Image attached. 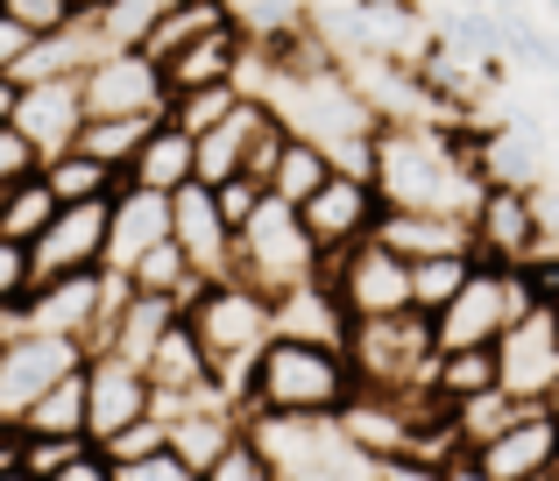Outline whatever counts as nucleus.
I'll return each instance as SVG.
<instances>
[{"label":"nucleus","mask_w":559,"mask_h":481,"mask_svg":"<svg viewBox=\"0 0 559 481\" xmlns=\"http://www.w3.org/2000/svg\"><path fill=\"white\" fill-rule=\"evenodd\" d=\"M319 276H326V284L341 290L347 318L418 312V304H411V262L396 255V248H382L376 235H369V241H355V248H333V255L319 262Z\"/></svg>","instance_id":"nucleus-6"},{"label":"nucleus","mask_w":559,"mask_h":481,"mask_svg":"<svg viewBox=\"0 0 559 481\" xmlns=\"http://www.w3.org/2000/svg\"><path fill=\"white\" fill-rule=\"evenodd\" d=\"M22 432H85V369H71L64 383L50 389V397L28 404Z\"/></svg>","instance_id":"nucleus-35"},{"label":"nucleus","mask_w":559,"mask_h":481,"mask_svg":"<svg viewBox=\"0 0 559 481\" xmlns=\"http://www.w3.org/2000/svg\"><path fill=\"white\" fill-rule=\"evenodd\" d=\"M227 22H241V8H234V0H185V8H164V22L150 28V43H142V50H150L156 64H170L178 50H191L199 36H213V28H227Z\"/></svg>","instance_id":"nucleus-25"},{"label":"nucleus","mask_w":559,"mask_h":481,"mask_svg":"<svg viewBox=\"0 0 559 481\" xmlns=\"http://www.w3.org/2000/svg\"><path fill=\"white\" fill-rule=\"evenodd\" d=\"M79 8H85V14H93V8H107V0H79Z\"/></svg>","instance_id":"nucleus-55"},{"label":"nucleus","mask_w":559,"mask_h":481,"mask_svg":"<svg viewBox=\"0 0 559 481\" xmlns=\"http://www.w3.org/2000/svg\"><path fill=\"white\" fill-rule=\"evenodd\" d=\"M57 213H64V199H57V192H50V178L36 170V178H22V184H8V192H0V235L28 248V241L43 235V227L57 220Z\"/></svg>","instance_id":"nucleus-27"},{"label":"nucleus","mask_w":559,"mask_h":481,"mask_svg":"<svg viewBox=\"0 0 559 481\" xmlns=\"http://www.w3.org/2000/svg\"><path fill=\"white\" fill-rule=\"evenodd\" d=\"M178 312H185L178 298H156V290H135V298L121 304V318L107 326V347H114V354H128V361H142V369H150V347H156V340L170 333V318H178ZM93 354H99V347H93Z\"/></svg>","instance_id":"nucleus-24"},{"label":"nucleus","mask_w":559,"mask_h":481,"mask_svg":"<svg viewBox=\"0 0 559 481\" xmlns=\"http://www.w3.org/2000/svg\"><path fill=\"white\" fill-rule=\"evenodd\" d=\"M538 220H546V241L559 248V184H538Z\"/></svg>","instance_id":"nucleus-49"},{"label":"nucleus","mask_w":559,"mask_h":481,"mask_svg":"<svg viewBox=\"0 0 559 481\" xmlns=\"http://www.w3.org/2000/svg\"><path fill=\"white\" fill-rule=\"evenodd\" d=\"M276 333L284 340H319V347H347V333H355V318H347L341 290L326 284V276H305V284L276 290Z\"/></svg>","instance_id":"nucleus-18"},{"label":"nucleus","mask_w":559,"mask_h":481,"mask_svg":"<svg viewBox=\"0 0 559 481\" xmlns=\"http://www.w3.org/2000/svg\"><path fill=\"white\" fill-rule=\"evenodd\" d=\"M361 389L347 347H319V340H284L276 333L255 361V383H248V418L276 411V418H333L347 397Z\"/></svg>","instance_id":"nucleus-2"},{"label":"nucleus","mask_w":559,"mask_h":481,"mask_svg":"<svg viewBox=\"0 0 559 481\" xmlns=\"http://www.w3.org/2000/svg\"><path fill=\"white\" fill-rule=\"evenodd\" d=\"M156 22H164V0H107V8H93V28L107 50H142Z\"/></svg>","instance_id":"nucleus-34"},{"label":"nucleus","mask_w":559,"mask_h":481,"mask_svg":"<svg viewBox=\"0 0 559 481\" xmlns=\"http://www.w3.org/2000/svg\"><path fill=\"white\" fill-rule=\"evenodd\" d=\"M489 8H496V14H524V0H489Z\"/></svg>","instance_id":"nucleus-52"},{"label":"nucleus","mask_w":559,"mask_h":481,"mask_svg":"<svg viewBox=\"0 0 559 481\" xmlns=\"http://www.w3.org/2000/svg\"><path fill=\"white\" fill-rule=\"evenodd\" d=\"M475 227V255L481 262H532L546 255V220H538V192H518V184H489L481 206L467 213Z\"/></svg>","instance_id":"nucleus-11"},{"label":"nucleus","mask_w":559,"mask_h":481,"mask_svg":"<svg viewBox=\"0 0 559 481\" xmlns=\"http://www.w3.org/2000/svg\"><path fill=\"white\" fill-rule=\"evenodd\" d=\"M150 375H156V411H178V404L205 397V389H219V383H213V354H205V340L191 333L185 312L170 318V333L150 347Z\"/></svg>","instance_id":"nucleus-16"},{"label":"nucleus","mask_w":559,"mask_h":481,"mask_svg":"<svg viewBox=\"0 0 559 481\" xmlns=\"http://www.w3.org/2000/svg\"><path fill=\"white\" fill-rule=\"evenodd\" d=\"M170 113V107H164ZM164 113H85V128H79V149L85 156H99V164H114L128 178V164H135V149L156 135V121Z\"/></svg>","instance_id":"nucleus-26"},{"label":"nucleus","mask_w":559,"mask_h":481,"mask_svg":"<svg viewBox=\"0 0 559 481\" xmlns=\"http://www.w3.org/2000/svg\"><path fill=\"white\" fill-rule=\"evenodd\" d=\"M156 446H170V418H164V411H150L142 425H128L121 440H107L99 454H107L114 468H121V460H142V454H156Z\"/></svg>","instance_id":"nucleus-41"},{"label":"nucleus","mask_w":559,"mask_h":481,"mask_svg":"<svg viewBox=\"0 0 559 481\" xmlns=\"http://www.w3.org/2000/svg\"><path fill=\"white\" fill-rule=\"evenodd\" d=\"M170 241L185 248V262L205 276V284L234 276V227H227V213H219L213 184L191 178L185 192H170Z\"/></svg>","instance_id":"nucleus-14"},{"label":"nucleus","mask_w":559,"mask_h":481,"mask_svg":"<svg viewBox=\"0 0 559 481\" xmlns=\"http://www.w3.org/2000/svg\"><path fill=\"white\" fill-rule=\"evenodd\" d=\"M156 241H170V192L121 184L114 192V227H107V269H135Z\"/></svg>","instance_id":"nucleus-20"},{"label":"nucleus","mask_w":559,"mask_h":481,"mask_svg":"<svg viewBox=\"0 0 559 481\" xmlns=\"http://www.w3.org/2000/svg\"><path fill=\"white\" fill-rule=\"evenodd\" d=\"M43 178H50V192L64 199V206H79V199H114V192L128 184L114 164H99V156H85V149L50 156V164H43Z\"/></svg>","instance_id":"nucleus-29"},{"label":"nucleus","mask_w":559,"mask_h":481,"mask_svg":"<svg viewBox=\"0 0 559 481\" xmlns=\"http://www.w3.org/2000/svg\"><path fill=\"white\" fill-rule=\"evenodd\" d=\"M347 361H355L361 389H418V383H432L439 333H432L425 312L355 318V333H347Z\"/></svg>","instance_id":"nucleus-4"},{"label":"nucleus","mask_w":559,"mask_h":481,"mask_svg":"<svg viewBox=\"0 0 559 481\" xmlns=\"http://www.w3.org/2000/svg\"><path fill=\"white\" fill-rule=\"evenodd\" d=\"M114 481H205V468H191L178 446H156V454H142V460H121Z\"/></svg>","instance_id":"nucleus-40"},{"label":"nucleus","mask_w":559,"mask_h":481,"mask_svg":"<svg viewBox=\"0 0 559 481\" xmlns=\"http://www.w3.org/2000/svg\"><path fill=\"white\" fill-rule=\"evenodd\" d=\"M128 276H135V290H156V298H178V304H191V298L205 290V276L185 262V248H178V241H156Z\"/></svg>","instance_id":"nucleus-32"},{"label":"nucleus","mask_w":559,"mask_h":481,"mask_svg":"<svg viewBox=\"0 0 559 481\" xmlns=\"http://www.w3.org/2000/svg\"><path fill=\"white\" fill-rule=\"evenodd\" d=\"M496 375L518 404H546L559 383V312L532 304L524 318H510L503 340H496Z\"/></svg>","instance_id":"nucleus-9"},{"label":"nucleus","mask_w":559,"mask_h":481,"mask_svg":"<svg viewBox=\"0 0 559 481\" xmlns=\"http://www.w3.org/2000/svg\"><path fill=\"white\" fill-rule=\"evenodd\" d=\"M36 170H43L36 142H28L14 121H0V192H8V184H22V178H36Z\"/></svg>","instance_id":"nucleus-42"},{"label":"nucleus","mask_w":559,"mask_h":481,"mask_svg":"<svg viewBox=\"0 0 559 481\" xmlns=\"http://www.w3.org/2000/svg\"><path fill=\"white\" fill-rule=\"evenodd\" d=\"M546 404H552V411H559V383H552V397H546Z\"/></svg>","instance_id":"nucleus-57"},{"label":"nucleus","mask_w":559,"mask_h":481,"mask_svg":"<svg viewBox=\"0 0 559 481\" xmlns=\"http://www.w3.org/2000/svg\"><path fill=\"white\" fill-rule=\"evenodd\" d=\"M0 14L22 22L28 36H57V28H71L85 8H79V0H0Z\"/></svg>","instance_id":"nucleus-39"},{"label":"nucleus","mask_w":559,"mask_h":481,"mask_svg":"<svg viewBox=\"0 0 559 481\" xmlns=\"http://www.w3.org/2000/svg\"><path fill=\"white\" fill-rule=\"evenodd\" d=\"M14 107H22V79H8V71H0V121H14Z\"/></svg>","instance_id":"nucleus-50"},{"label":"nucleus","mask_w":559,"mask_h":481,"mask_svg":"<svg viewBox=\"0 0 559 481\" xmlns=\"http://www.w3.org/2000/svg\"><path fill=\"white\" fill-rule=\"evenodd\" d=\"M50 481H114V460H107V454H99V446H93V454H79V460H71V468H57Z\"/></svg>","instance_id":"nucleus-48"},{"label":"nucleus","mask_w":559,"mask_h":481,"mask_svg":"<svg viewBox=\"0 0 559 481\" xmlns=\"http://www.w3.org/2000/svg\"><path fill=\"white\" fill-rule=\"evenodd\" d=\"M475 248H453V255H425V262H411V304H418L425 318L432 312H447L453 304V290L467 284V276H475Z\"/></svg>","instance_id":"nucleus-30"},{"label":"nucleus","mask_w":559,"mask_h":481,"mask_svg":"<svg viewBox=\"0 0 559 481\" xmlns=\"http://www.w3.org/2000/svg\"><path fill=\"white\" fill-rule=\"evenodd\" d=\"M475 164H481L489 184H518V192H538V184H546V149H538L532 135H518V128H503V121L481 128Z\"/></svg>","instance_id":"nucleus-23"},{"label":"nucleus","mask_w":559,"mask_h":481,"mask_svg":"<svg viewBox=\"0 0 559 481\" xmlns=\"http://www.w3.org/2000/svg\"><path fill=\"white\" fill-rule=\"evenodd\" d=\"M107 227H114V199H79V206H64L28 241V276H36V284H57V276L107 269Z\"/></svg>","instance_id":"nucleus-8"},{"label":"nucleus","mask_w":559,"mask_h":481,"mask_svg":"<svg viewBox=\"0 0 559 481\" xmlns=\"http://www.w3.org/2000/svg\"><path fill=\"white\" fill-rule=\"evenodd\" d=\"M447 8H489V0H447Z\"/></svg>","instance_id":"nucleus-54"},{"label":"nucleus","mask_w":559,"mask_h":481,"mask_svg":"<svg viewBox=\"0 0 559 481\" xmlns=\"http://www.w3.org/2000/svg\"><path fill=\"white\" fill-rule=\"evenodd\" d=\"M79 454H93L85 432H22V468L36 474V481H50L57 468H71Z\"/></svg>","instance_id":"nucleus-36"},{"label":"nucleus","mask_w":559,"mask_h":481,"mask_svg":"<svg viewBox=\"0 0 559 481\" xmlns=\"http://www.w3.org/2000/svg\"><path fill=\"white\" fill-rule=\"evenodd\" d=\"M191 178H199V135L164 113V121H156V135L142 142L135 164H128V184H150V192H185Z\"/></svg>","instance_id":"nucleus-22"},{"label":"nucleus","mask_w":559,"mask_h":481,"mask_svg":"<svg viewBox=\"0 0 559 481\" xmlns=\"http://www.w3.org/2000/svg\"><path fill=\"white\" fill-rule=\"evenodd\" d=\"M14 128L36 142V156L79 149V128H85V85L79 79H43V85H22V107H14Z\"/></svg>","instance_id":"nucleus-15"},{"label":"nucleus","mask_w":559,"mask_h":481,"mask_svg":"<svg viewBox=\"0 0 559 481\" xmlns=\"http://www.w3.org/2000/svg\"><path fill=\"white\" fill-rule=\"evenodd\" d=\"M298 213H305V227H312L319 255H333V248H355V241L376 235L382 192H376V178H361V170H333V178L319 184Z\"/></svg>","instance_id":"nucleus-12"},{"label":"nucleus","mask_w":559,"mask_h":481,"mask_svg":"<svg viewBox=\"0 0 559 481\" xmlns=\"http://www.w3.org/2000/svg\"><path fill=\"white\" fill-rule=\"evenodd\" d=\"M248 50H255L248 22H227V28H213V36H199L191 50H178V57L164 64V85H170V99H178V93H199V85H241V64H248Z\"/></svg>","instance_id":"nucleus-19"},{"label":"nucleus","mask_w":559,"mask_h":481,"mask_svg":"<svg viewBox=\"0 0 559 481\" xmlns=\"http://www.w3.org/2000/svg\"><path fill=\"white\" fill-rule=\"evenodd\" d=\"M93 347L71 340V333H43V326H22L8 347H0V425H22L28 404L50 397L71 369H85Z\"/></svg>","instance_id":"nucleus-5"},{"label":"nucleus","mask_w":559,"mask_h":481,"mask_svg":"<svg viewBox=\"0 0 559 481\" xmlns=\"http://www.w3.org/2000/svg\"><path fill=\"white\" fill-rule=\"evenodd\" d=\"M22 326H28V318H22V304H0V347H8Z\"/></svg>","instance_id":"nucleus-51"},{"label":"nucleus","mask_w":559,"mask_h":481,"mask_svg":"<svg viewBox=\"0 0 559 481\" xmlns=\"http://www.w3.org/2000/svg\"><path fill=\"white\" fill-rule=\"evenodd\" d=\"M185 318H191V333L205 340V354H213L219 397L248 418V383H255V361H262V347L276 340V304H270V290H255L248 276H219V284H205L199 298L185 304Z\"/></svg>","instance_id":"nucleus-1"},{"label":"nucleus","mask_w":559,"mask_h":481,"mask_svg":"<svg viewBox=\"0 0 559 481\" xmlns=\"http://www.w3.org/2000/svg\"><path fill=\"white\" fill-rule=\"evenodd\" d=\"M552 312H559V298H552Z\"/></svg>","instance_id":"nucleus-61"},{"label":"nucleus","mask_w":559,"mask_h":481,"mask_svg":"<svg viewBox=\"0 0 559 481\" xmlns=\"http://www.w3.org/2000/svg\"><path fill=\"white\" fill-rule=\"evenodd\" d=\"M213 192H219V213H227V227L241 235V227L255 220V206L270 199V184H262V178H227V184H213Z\"/></svg>","instance_id":"nucleus-43"},{"label":"nucleus","mask_w":559,"mask_h":481,"mask_svg":"<svg viewBox=\"0 0 559 481\" xmlns=\"http://www.w3.org/2000/svg\"><path fill=\"white\" fill-rule=\"evenodd\" d=\"M376 241H382V248H396L404 262H425V255H453V248H475V227H467L461 213H404V206H382Z\"/></svg>","instance_id":"nucleus-21"},{"label":"nucleus","mask_w":559,"mask_h":481,"mask_svg":"<svg viewBox=\"0 0 559 481\" xmlns=\"http://www.w3.org/2000/svg\"><path fill=\"white\" fill-rule=\"evenodd\" d=\"M0 481H36V474H28V468H0Z\"/></svg>","instance_id":"nucleus-53"},{"label":"nucleus","mask_w":559,"mask_h":481,"mask_svg":"<svg viewBox=\"0 0 559 481\" xmlns=\"http://www.w3.org/2000/svg\"><path fill=\"white\" fill-rule=\"evenodd\" d=\"M28 290H36V276H28V248L0 235V304H22Z\"/></svg>","instance_id":"nucleus-44"},{"label":"nucleus","mask_w":559,"mask_h":481,"mask_svg":"<svg viewBox=\"0 0 559 481\" xmlns=\"http://www.w3.org/2000/svg\"><path fill=\"white\" fill-rule=\"evenodd\" d=\"M150 411H156V375L142 369V361L114 354V347L85 354V440L107 446V440H121L128 425H142Z\"/></svg>","instance_id":"nucleus-7"},{"label":"nucleus","mask_w":559,"mask_h":481,"mask_svg":"<svg viewBox=\"0 0 559 481\" xmlns=\"http://www.w3.org/2000/svg\"><path fill=\"white\" fill-rule=\"evenodd\" d=\"M518 411H524V404L510 397L503 383L481 389V397H461V404H453V432H461V454H481V446H489V440H496V432H503Z\"/></svg>","instance_id":"nucleus-33"},{"label":"nucleus","mask_w":559,"mask_h":481,"mask_svg":"<svg viewBox=\"0 0 559 481\" xmlns=\"http://www.w3.org/2000/svg\"><path fill=\"white\" fill-rule=\"evenodd\" d=\"M503 375H496V347H447V354L432 361V389L447 404L461 397H481V389H496Z\"/></svg>","instance_id":"nucleus-31"},{"label":"nucleus","mask_w":559,"mask_h":481,"mask_svg":"<svg viewBox=\"0 0 559 481\" xmlns=\"http://www.w3.org/2000/svg\"><path fill=\"white\" fill-rule=\"evenodd\" d=\"M376 481H447V460H425V454H390V460H376Z\"/></svg>","instance_id":"nucleus-45"},{"label":"nucleus","mask_w":559,"mask_h":481,"mask_svg":"<svg viewBox=\"0 0 559 481\" xmlns=\"http://www.w3.org/2000/svg\"><path fill=\"white\" fill-rule=\"evenodd\" d=\"M79 85H85V113H164L170 107L164 64L150 50H99L79 71Z\"/></svg>","instance_id":"nucleus-10"},{"label":"nucleus","mask_w":559,"mask_h":481,"mask_svg":"<svg viewBox=\"0 0 559 481\" xmlns=\"http://www.w3.org/2000/svg\"><path fill=\"white\" fill-rule=\"evenodd\" d=\"M22 318L43 333H71V340L93 347L99 340V318H107V304H99V269L93 276H57V284H36L22 298Z\"/></svg>","instance_id":"nucleus-17"},{"label":"nucleus","mask_w":559,"mask_h":481,"mask_svg":"<svg viewBox=\"0 0 559 481\" xmlns=\"http://www.w3.org/2000/svg\"><path fill=\"white\" fill-rule=\"evenodd\" d=\"M546 481H559V468H552V474H546Z\"/></svg>","instance_id":"nucleus-60"},{"label":"nucleus","mask_w":559,"mask_h":481,"mask_svg":"<svg viewBox=\"0 0 559 481\" xmlns=\"http://www.w3.org/2000/svg\"><path fill=\"white\" fill-rule=\"evenodd\" d=\"M319 241H312V227H305V213L290 206V199H262L255 206V220L234 235V276H248L255 290H290V284H305V276H319Z\"/></svg>","instance_id":"nucleus-3"},{"label":"nucleus","mask_w":559,"mask_h":481,"mask_svg":"<svg viewBox=\"0 0 559 481\" xmlns=\"http://www.w3.org/2000/svg\"><path fill=\"white\" fill-rule=\"evenodd\" d=\"M503 128H518V135H532L538 149H546V142L559 135V128H552V113H538V107H503Z\"/></svg>","instance_id":"nucleus-46"},{"label":"nucleus","mask_w":559,"mask_h":481,"mask_svg":"<svg viewBox=\"0 0 559 481\" xmlns=\"http://www.w3.org/2000/svg\"><path fill=\"white\" fill-rule=\"evenodd\" d=\"M552 107H559V79H552Z\"/></svg>","instance_id":"nucleus-58"},{"label":"nucleus","mask_w":559,"mask_h":481,"mask_svg":"<svg viewBox=\"0 0 559 481\" xmlns=\"http://www.w3.org/2000/svg\"><path fill=\"white\" fill-rule=\"evenodd\" d=\"M326 178H333V156H326V142H312V135H290V142H284V156H276V170H270V192H276V199H290V206H305V199H312Z\"/></svg>","instance_id":"nucleus-28"},{"label":"nucleus","mask_w":559,"mask_h":481,"mask_svg":"<svg viewBox=\"0 0 559 481\" xmlns=\"http://www.w3.org/2000/svg\"><path fill=\"white\" fill-rule=\"evenodd\" d=\"M546 14H552V22H559V0H546Z\"/></svg>","instance_id":"nucleus-56"},{"label":"nucleus","mask_w":559,"mask_h":481,"mask_svg":"<svg viewBox=\"0 0 559 481\" xmlns=\"http://www.w3.org/2000/svg\"><path fill=\"white\" fill-rule=\"evenodd\" d=\"M234 99H241V85H199V93H178L170 99V121L191 128V135H205L213 121H227Z\"/></svg>","instance_id":"nucleus-37"},{"label":"nucleus","mask_w":559,"mask_h":481,"mask_svg":"<svg viewBox=\"0 0 559 481\" xmlns=\"http://www.w3.org/2000/svg\"><path fill=\"white\" fill-rule=\"evenodd\" d=\"M28 43H36V36H28L22 22H8V14H0V71H8V79H14V64L28 57Z\"/></svg>","instance_id":"nucleus-47"},{"label":"nucleus","mask_w":559,"mask_h":481,"mask_svg":"<svg viewBox=\"0 0 559 481\" xmlns=\"http://www.w3.org/2000/svg\"><path fill=\"white\" fill-rule=\"evenodd\" d=\"M475 460L489 481H546L559 468V411L552 404H524Z\"/></svg>","instance_id":"nucleus-13"},{"label":"nucleus","mask_w":559,"mask_h":481,"mask_svg":"<svg viewBox=\"0 0 559 481\" xmlns=\"http://www.w3.org/2000/svg\"><path fill=\"white\" fill-rule=\"evenodd\" d=\"M205 481H276V460H270V446H262L255 432L241 425V440H234L227 454L205 468Z\"/></svg>","instance_id":"nucleus-38"},{"label":"nucleus","mask_w":559,"mask_h":481,"mask_svg":"<svg viewBox=\"0 0 559 481\" xmlns=\"http://www.w3.org/2000/svg\"><path fill=\"white\" fill-rule=\"evenodd\" d=\"M164 8H185V0H164Z\"/></svg>","instance_id":"nucleus-59"}]
</instances>
